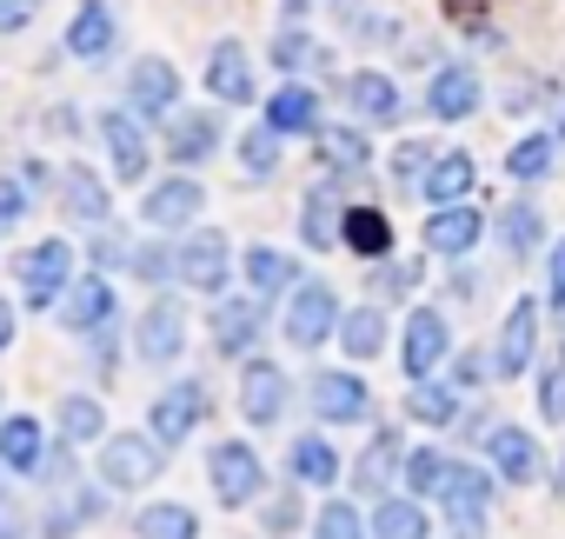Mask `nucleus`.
I'll return each instance as SVG.
<instances>
[{"label":"nucleus","instance_id":"1","mask_svg":"<svg viewBox=\"0 0 565 539\" xmlns=\"http://www.w3.org/2000/svg\"><path fill=\"white\" fill-rule=\"evenodd\" d=\"M206 473H213V493H220V506H253L259 499V486H266V473H259V453L246 446V440H220L213 453H206Z\"/></svg>","mask_w":565,"mask_h":539},{"label":"nucleus","instance_id":"2","mask_svg":"<svg viewBox=\"0 0 565 539\" xmlns=\"http://www.w3.org/2000/svg\"><path fill=\"white\" fill-rule=\"evenodd\" d=\"M327 334H340V300L327 281H300L287 300V340L307 353V347H327Z\"/></svg>","mask_w":565,"mask_h":539},{"label":"nucleus","instance_id":"3","mask_svg":"<svg viewBox=\"0 0 565 539\" xmlns=\"http://www.w3.org/2000/svg\"><path fill=\"white\" fill-rule=\"evenodd\" d=\"M160 466H167V453H160V440H147V433H114V440L100 446V473H107V486H120V493L160 479Z\"/></svg>","mask_w":565,"mask_h":539},{"label":"nucleus","instance_id":"4","mask_svg":"<svg viewBox=\"0 0 565 539\" xmlns=\"http://www.w3.org/2000/svg\"><path fill=\"white\" fill-rule=\"evenodd\" d=\"M67 274H74V246L67 240H41L21 253V294L28 307H54L67 294Z\"/></svg>","mask_w":565,"mask_h":539},{"label":"nucleus","instance_id":"5","mask_svg":"<svg viewBox=\"0 0 565 539\" xmlns=\"http://www.w3.org/2000/svg\"><path fill=\"white\" fill-rule=\"evenodd\" d=\"M180 347H186V307H180V300H153V307L140 314V327H134V353H140L147 367H173Z\"/></svg>","mask_w":565,"mask_h":539},{"label":"nucleus","instance_id":"6","mask_svg":"<svg viewBox=\"0 0 565 539\" xmlns=\"http://www.w3.org/2000/svg\"><path fill=\"white\" fill-rule=\"evenodd\" d=\"M539 353V300H512L505 307V327H499V347H492V373L499 380H519Z\"/></svg>","mask_w":565,"mask_h":539},{"label":"nucleus","instance_id":"7","mask_svg":"<svg viewBox=\"0 0 565 539\" xmlns=\"http://www.w3.org/2000/svg\"><path fill=\"white\" fill-rule=\"evenodd\" d=\"M226 266H233L226 233H213V226L186 233V246H180V281H186L193 294H220V287H226Z\"/></svg>","mask_w":565,"mask_h":539},{"label":"nucleus","instance_id":"8","mask_svg":"<svg viewBox=\"0 0 565 539\" xmlns=\"http://www.w3.org/2000/svg\"><path fill=\"white\" fill-rule=\"evenodd\" d=\"M206 420V387L200 380H180L153 400V440L160 446H186V433Z\"/></svg>","mask_w":565,"mask_h":539},{"label":"nucleus","instance_id":"9","mask_svg":"<svg viewBox=\"0 0 565 539\" xmlns=\"http://www.w3.org/2000/svg\"><path fill=\"white\" fill-rule=\"evenodd\" d=\"M239 413L253 426H273L279 413H287V373H279L273 360H246L239 367Z\"/></svg>","mask_w":565,"mask_h":539},{"label":"nucleus","instance_id":"10","mask_svg":"<svg viewBox=\"0 0 565 539\" xmlns=\"http://www.w3.org/2000/svg\"><path fill=\"white\" fill-rule=\"evenodd\" d=\"M173 101H180V74H173V61L140 54V61L127 67V107H134V114H173Z\"/></svg>","mask_w":565,"mask_h":539},{"label":"nucleus","instance_id":"11","mask_svg":"<svg viewBox=\"0 0 565 539\" xmlns=\"http://www.w3.org/2000/svg\"><path fill=\"white\" fill-rule=\"evenodd\" d=\"M100 134H107V147H114V173H120L127 187H140V180H147V160H153V147H147V134H140V114H134V107H114V114H100Z\"/></svg>","mask_w":565,"mask_h":539},{"label":"nucleus","instance_id":"12","mask_svg":"<svg viewBox=\"0 0 565 539\" xmlns=\"http://www.w3.org/2000/svg\"><path fill=\"white\" fill-rule=\"evenodd\" d=\"M347 107H353L360 120L399 127V114H406V94H399V81H386V74L360 67V74H347Z\"/></svg>","mask_w":565,"mask_h":539},{"label":"nucleus","instance_id":"13","mask_svg":"<svg viewBox=\"0 0 565 539\" xmlns=\"http://www.w3.org/2000/svg\"><path fill=\"white\" fill-rule=\"evenodd\" d=\"M446 347H452V334H446V320L433 314V307H419L413 320H406V340H399V367L413 373V380H426L439 360H446Z\"/></svg>","mask_w":565,"mask_h":539},{"label":"nucleus","instance_id":"14","mask_svg":"<svg viewBox=\"0 0 565 539\" xmlns=\"http://www.w3.org/2000/svg\"><path fill=\"white\" fill-rule=\"evenodd\" d=\"M313 413L333 420V426H347V420H366V413H373V393H366V380H353V373H320V380H313Z\"/></svg>","mask_w":565,"mask_h":539},{"label":"nucleus","instance_id":"15","mask_svg":"<svg viewBox=\"0 0 565 539\" xmlns=\"http://www.w3.org/2000/svg\"><path fill=\"white\" fill-rule=\"evenodd\" d=\"M206 207V187L200 180H186V173H173V180H160L147 200H140V213L153 220V226H186L193 213Z\"/></svg>","mask_w":565,"mask_h":539},{"label":"nucleus","instance_id":"16","mask_svg":"<svg viewBox=\"0 0 565 539\" xmlns=\"http://www.w3.org/2000/svg\"><path fill=\"white\" fill-rule=\"evenodd\" d=\"M107 320H114V287L100 274H87L81 287H67V300H61V327L67 334H100Z\"/></svg>","mask_w":565,"mask_h":539},{"label":"nucleus","instance_id":"17","mask_svg":"<svg viewBox=\"0 0 565 539\" xmlns=\"http://www.w3.org/2000/svg\"><path fill=\"white\" fill-rule=\"evenodd\" d=\"M54 479H61V499H54V512L41 519V532H47V539H67L74 526H94V519H100V493H94V486H74V479H67V459L54 466Z\"/></svg>","mask_w":565,"mask_h":539},{"label":"nucleus","instance_id":"18","mask_svg":"<svg viewBox=\"0 0 565 539\" xmlns=\"http://www.w3.org/2000/svg\"><path fill=\"white\" fill-rule=\"evenodd\" d=\"M114 8H107V0H81V8H74V21H67V54L74 61H100L107 47H114Z\"/></svg>","mask_w":565,"mask_h":539},{"label":"nucleus","instance_id":"19","mask_svg":"<svg viewBox=\"0 0 565 539\" xmlns=\"http://www.w3.org/2000/svg\"><path fill=\"white\" fill-rule=\"evenodd\" d=\"M206 87H213V101H253V61H246L239 41H213V54H206Z\"/></svg>","mask_w":565,"mask_h":539},{"label":"nucleus","instance_id":"20","mask_svg":"<svg viewBox=\"0 0 565 539\" xmlns=\"http://www.w3.org/2000/svg\"><path fill=\"white\" fill-rule=\"evenodd\" d=\"M167 154H173L180 167L213 160V154H220V114H180V120L167 127Z\"/></svg>","mask_w":565,"mask_h":539},{"label":"nucleus","instance_id":"21","mask_svg":"<svg viewBox=\"0 0 565 539\" xmlns=\"http://www.w3.org/2000/svg\"><path fill=\"white\" fill-rule=\"evenodd\" d=\"M472 240H479V213H472L466 200H452V207H439V213L426 220V246H433L439 260H459V253H472Z\"/></svg>","mask_w":565,"mask_h":539},{"label":"nucleus","instance_id":"22","mask_svg":"<svg viewBox=\"0 0 565 539\" xmlns=\"http://www.w3.org/2000/svg\"><path fill=\"white\" fill-rule=\"evenodd\" d=\"M41 459H47L41 420H28V413L0 420V466H8V473H41Z\"/></svg>","mask_w":565,"mask_h":539},{"label":"nucleus","instance_id":"23","mask_svg":"<svg viewBox=\"0 0 565 539\" xmlns=\"http://www.w3.org/2000/svg\"><path fill=\"white\" fill-rule=\"evenodd\" d=\"M426 107H433V120H466V114L479 107V74H472V67H439Z\"/></svg>","mask_w":565,"mask_h":539},{"label":"nucleus","instance_id":"24","mask_svg":"<svg viewBox=\"0 0 565 539\" xmlns=\"http://www.w3.org/2000/svg\"><path fill=\"white\" fill-rule=\"evenodd\" d=\"M486 453H492V466H499L512 486L539 479V446H532V433H519V426H492V433H486Z\"/></svg>","mask_w":565,"mask_h":539},{"label":"nucleus","instance_id":"25","mask_svg":"<svg viewBox=\"0 0 565 539\" xmlns=\"http://www.w3.org/2000/svg\"><path fill=\"white\" fill-rule=\"evenodd\" d=\"M266 127L273 134H320V101H313V87H279L273 101H266Z\"/></svg>","mask_w":565,"mask_h":539},{"label":"nucleus","instance_id":"26","mask_svg":"<svg viewBox=\"0 0 565 539\" xmlns=\"http://www.w3.org/2000/svg\"><path fill=\"white\" fill-rule=\"evenodd\" d=\"M253 340H259V300H220V314H213V347H220L226 360H239Z\"/></svg>","mask_w":565,"mask_h":539},{"label":"nucleus","instance_id":"27","mask_svg":"<svg viewBox=\"0 0 565 539\" xmlns=\"http://www.w3.org/2000/svg\"><path fill=\"white\" fill-rule=\"evenodd\" d=\"M340 240H347L360 260H386V253H393V226H386V213H380V207H347Z\"/></svg>","mask_w":565,"mask_h":539},{"label":"nucleus","instance_id":"28","mask_svg":"<svg viewBox=\"0 0 565 539\" xmlns=\"http://www.w3.org/2000/svg\"><path fill=\"white\" fill-rule=\"evenodd\" d=\"M419 193H426L433 207H452V200H466V193H472V154H439V160L426 167Z\"/></svg>","mask_w":565,"mask_h":539},{"label":"nucleus","instance_id":"29","mask_svg":"<svg viewBox=\"0 0 565 539\" xmlns=\"http://www.w3.org/2000/svg\"><path fill=\"white\" fill-rule=\"evenodd\" d=\"M499 240H505V253H512V260H532V253H539V240H545L539 207H532V200H512V207L499 213Z\"/></svg>","mask_w":565,"mask_h":539},{"label":"nucleus","instance_id":"30","mask_svg":"<svg viewBox=\"0 0 565 539\" xmlns=\"http://www.w3.org/2000/svg\"><path fill=\"white\" fill-rule=\"evenodd\" d=\"M287 473L300 479V486H333L340 479V453L327 446V440H294V453H287Z\"/></svg>","mask_w":565,"mask_h":539},{"label":"nucleus","instance_id":"31","mask_svg":"<svg viewBox=\"0 0 565 539\" xmlns=\"http://www.w3.org/2000/svg\"><path fill=\"white\" fill-rule=\"evenodd\" d=\"M134 532H140V539H200V519H193L186 499H160V506H147V512L134 519Z\"/></svg>","mask_w":565,"mask_h":539},{"label":"nucleus","instance_id":"32","mask_svg":"<svg viewBox=\"0 0 565 539\" xmlns=\"http://www.w3.org/2000/svg\"><path fill=\"white\" fill-rule=\"evenodd\" d=\"M61 207H67L74 220L100 226V220H107V187H100L87 167H74V173H61Z\"/></svg>","mask_w":565,"mask_h":539},{"label":"nucleus","instance_id":"33","mask_svg":"<svg viewBox=\"0 0 565 539\" xmlns=\"http://www.w3.org/2000/svg\"><path fill=\"white\" fill-rule=\"evenodd\" d=\"M340 220H347V207L333 200V187H313L307 193V213H300L307 246H340Z\"/></svg>","mask_w":565,"mask_h":539},{"label":"nucleus","instance_id":"34","mask_svg":"<svg viewBox=\"0 0 565 539\" xmlns=\"http://www.w3.org/2000/svg\"><path fill=\"white\" fill-rule=\"evenodd\" d=\"M340 340H347L353 360H373V353L386 347V314H380V307H353V314H340Z\"/></svg>","mask_w":565,"mask_h":539},{"label":"nucleus","instance_id":"35","mask_svg":"<svg viewBox=\"0 0 565 539\" xmlns=\"http://www.w3.org/2000/svg\"><path fill=\"white\" fill-rule=\"evenodd\" d=\"M399 453H406V446H399V433H380V440L360 453V466H353V486H360V493H386V479H393Z\"/></svg>","mask_w":565,"mask_h":539},{"label":"nucleus","instance_id":"36","mask_svg":"<svg viewBox=\"0 0 565 539\" xmlns=\"http://www.w3.org/2000/svg\"><path fill=\"white\" fill-rule=\"evenodd\" d=\"M552 160H558V134H525V140L505 154V173H512V180H545Z\"/></svg>","mask_w":565,"mask_h":539},{"label":"nucleus","instance_id":"37","mask_svg":"<svg viewBox=\"0 0 565 539\" xmlns=\"http://www.w3.org/2000/svg\"><path fill=\"white\" fill-rule=\"evenodd\" d=\"M439 499H446V506H492V479H486L479 466L452 459V466H446V479H439Z\"/></svg>","mask_w":565,"mask_h":539},{"label":"nucleus","instance_id":"38","mask_svg":"<svg viewBox=\"0 0 565 539\" xmlns=\"http://www.w3.org/2000/svg\"><path fill=\"white\" fill-rule=\"evenodd\" d=\"M246 281H253V294H287L294 287V260L273 253V246H253L246 253Z\"/></svg>","mask_w":565,"mask_h":539},{"label":"nucleus","instance_id":"39","mask_svg":"<svg viewBox=\"0 0 565 539\" xmlns=\"http://www.w3.org/2000/svg\"><path fill=\"white\" fill-rule=\"evenodd\" d=\"M61 433L81 446V440H100L107 433V413H100V400H87V393H67L61 400Z\"/></svg>","mask_w":565,"mask_h":539},{"label":"nucleus","instance_id":"40","mask_svg":"<svg viewBox=\"0 0 565 539\" xmlns=\"http://www.w3.org/2000/svg\"><path fill=\"white\" fill-rule=\"evenodd\" d=\"M373 539H426V512L413 499H386L373 512Z\"/></svg>","mask_w":565,"mask_h":539},{"label":"nucleus","instance_id":"41","mask_svg":"<svg viewBox=\"0 0 565 539\" xmlns=\"http://www.w3.org/2000/svg\"><path fill=\"white\" fill-rule=\"evenodd\" d=\"M273 61L287 67V74H307V67H327V47H320L307 28H287V34L273 41Z\"/></svg>","mask_w":565,"mask_h":539},{"label":"nucleus","instance_id":"42","mask_svg":"<svg viewBox=\"0 0 565 539\" xmlns=\"http://www.w3.org/2000/svg\"><path fill=\"white\" fill-rule=\"evenodd\" d=\"M406 413H413V420H426V426H446V420L459 413V393H452V387H426V380H419V387H413V400H406Z\"/></svg>","mask_w":565,"mask_h":539},{"label":"nucleus","instance_id":"43","mask_svg":"<svg viewBox=\"0 0 565 539\" xmlns=\"http://www.w3.org/2000/svg\"><path fill=\"white\" fill-rule=\"evenodd\" d=\"M446 466H452V459H446L439 446H413V453H406V486H413V493H439Z\"/></svg>","mask_w":565,"mask_h":539},{"label":"nucleus","instance_id":"44","mask_svg":"<svg viewBox=\"0 0 565 539\" xmlns=\"http://www.w3.org/2000/svg\"><path fill=\"white\" fill-rule=\"evenodd\" d=\"M134 281H147V287H160V281H180V253H167V246H134Z\"/></svg>","mask_w":565,"mask_h":539},{"label":"nucleus","instance_id":"45","mask_svg":"<svg viewBox=\"0 0 565 539\" xmlns=\"http://www.w3.org/2000/svg\"><path fill=\"white\" fill-rule=\"evenodd\" d=\"M239 167H246V173H273V167H279V134H273V127H253V134L239 140Z\"/></svg>","mask_w":565,"mask_h":539},{"label":"nucleus","instance_id":"46","mask_svg":"<svg viewBox=\"0 0 565 539\" xmlns=\"http://www.w3.org/2000/svg\"><path fill=\"white\" fill-rule=\"evenodd\" d=\"M320 539H366V526L347 499H333V506H320Z\"/></svg>","mask_w":565,"mask_h":539},{"label":"nucleus","instance_id":"47","mask_svg":"<svg viewBox=\"0 0 565 539\" xmlns=\"http://www.w3.org/2000/svg\"><path fill=\"white\" fill-rule=\"evenodd\" d=\"M327 160H340V167H366V134L333 127V134H327Z\"/></svg>","mask_w":565,"mask_h":539},{"label":"nucleus","instance_id":"48","mask_svg":"<svg viewBox=\"0 0 565 539\" xmlns=\"http://www.w3.org/2000/svg\"><path fill=\"white\" fill-rule=\"evenodd\" d=\"M426 167H433V147H419V140H406V147L393 154V180H399V187L426 180Z\"/></svg>","mask_w":565,"mask_h":539},{"label":"nucleus","instance_id":"49","mask_svg":"<svg viewBox=\"0 0 565 539\" xmlns=\"http://www.w3.org/2000/svg\"><path fill=\"white\" fill-rule=\"evenodd\" d=\"M373 287H380V294H413V287H419V260H399V266H380V274H373Z\"/></svg>","mask_w":565,"mask_h":539},{"label":"nucleus","instance_id":"50","mask_svg":"<svg viewBox=\"0 0 565 539\" xmlns=\"http://www.w3.org/2000/svg\"><path fill=\"white\" fill-rule=\"evenodd\" d=\"M446 532L452 539H486V506H446Z\"/></svg>","mask_w":565,"mask_h":539},{"label":"nucleus","instance_id":"51","mask_svg":"<svg viewBox=\"0 0 565 539\" xmlns=\"http://www.w3.org/2000/svg\"><path fill=\"white\" fill-rule=\"evenodd\" d=\"M21 213H28V187L21 180H0V233H14Z\"/></svg>","mask_w":565,"mask_h":539},{"label":"nucleus","instance_id":"52","mask_svg":"<svg viewBox=\"0 0 565 539\" xmlns=\"http://www.w3.org/2000/svg\"><path fill=\"white\" fill-rule=\"evenodd\" d=\"M539 413H545V420H565V367L545 373V387H539Z\"/></svg>","mask_w":565,"mask_h":539},{"label":"nucleus","instance_id":"53","mask_svg":"<svg viewBox=\"0 0 565 539\" xmlns=\"http://www.w3.org/2000/svg\"><path fill=\"white\" fill-rule=\"evenodd\" d=\"M41 14V0H0V34H21Z\"/></svg>","mask_w":565,"mask_h":539},{"label":"nucleus","instance_id":"54","mask_svg":"<svg viewBox=\"0 0 565 539\" xmlns=\"http://www.w3.org/2000/svg\"><path fill=\"white\" fill-rule=\"evenodd\" d=\"M287 526H300V499H294V493H279V499L266 506V532H287Z\"/></svg>","mask_w":565,"mask_h":539},{"label":"nucleus","instance_id":"55","mask_svg":"<svg viewBox=\"0 0 565 539\" xmlns=\"http://www.w3.org/2000/svg\"><path fill=\"white\" fill-rule=\"evenodd\" d=\"M452 380H459V387H479V380H486V360H479V353H459Z\"/></svg>","mask_w":565,"mask_h":539},{"label":"nucleus","instance_id":"56","mask_svg":"<svg viewBox=\"0 0 565 539\" xmlns=\"http://www.w3.org/2000/svg\"><path fill=\"white\" fill-rule=\"evenodd\" d=\"M552 307L565 314V240H558V253H552Z\"/></svg>","mask_w":565,"mask_h":539},{"label":"nucleus","instance_id":"57","mask_svg":"<svg viewBox=\"0 0 565 539\" xmlns=\"http://www.w3.org/2000/svg\"><path fill=\"white\" fill-rule=\"evenodd\" d=\"M8 347H14V307L0 300V353H8Z\"/></svg>","mask_w":565,"mask_h":539},{"label":"nucleus","instance_id":"58","mask_svg":"<svg viewBox=\"0 0 565 539\" xmlns=\"http://www.w3.org/2000/svg\"><path fill=\"white\" fill-rule=\"evenodd\" d=\"M47 127H54V134H74L81 120H74V107H54V114H47Z\"/></svg>","mask_w":565,"mask_h":539},{"label":"nucleus","instance_id":"59","mask_svg":"<svg viewBox=\"0 0 565 539\" xmlns=\"http://www.w3.org/2000/svg\"><path fill=\"white\" fill-rule=\"evenodd\" d=\"M0 506H8V499H0Z\"/></svg>","mask_w":565,"mask_h":539}]
</instances>
